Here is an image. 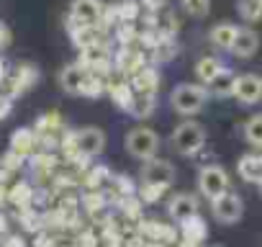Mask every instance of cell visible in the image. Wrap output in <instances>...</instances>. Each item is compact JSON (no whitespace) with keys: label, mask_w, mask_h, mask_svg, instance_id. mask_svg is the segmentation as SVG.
Instances as JSON below:
<instances>
[{"label":"cell","mask_w":262,"mask_h":247,"mask_svg":"<svg viewBox=\"0 0 262 247\" xmlns=\"http://www.w3.org/2000/svg\"><path fill=\"white\" fill-rule=\"evenodd\" d=\"M6 77H8V70H6V62H3V59H0V85H3V83H6Z\"/></svg>","instance_id":"cell-45"},{"label":"cell","mask_w":262,"mask_h":247,"mask_svg":"<svg viewBox=\"0 0 262 247\" xmlns=\"http://www.w3.org/2000/svg\"><path fill=\"white\" fill-rule=\"evenodd\" d=\"M75 150L80 157H98L105 150V132L98 127H82L75 132Z\"/></svg>","instance_id":"cell-7"},{"label":"cell","mask_w":262,"mask_h":247,"mask_svg":"<svg viewBox=\"0 0 262 247\" xmlns=\"http://www.w3.org/2000/svg\"><path fill=\"white\" fill-rule=\"evenodd\" d=\"M105 90H108V95L113 98V103L118 108L128 111L131 98H134V88H131L128 80H105Z\"/></svg>","instance_id":"cell-21"},{"label":"cell","mask_w":262,"mask_h":247,"mask_svg":"<svg viewBox=\"0 0 262 247\" xmlns=\"http://www.w3.org/2000/svg\"><path fill=\"white\" fill-rule=\"evenodd\" d=\"M259 193H262V186H259Z\"/></svg>","instance_id":"cell-48"},{"label":"cell","mask_w":262,"mask_h":247,"mask_svg":"<svg viewBox=\"0 0 262 247\" xmlns=\"http://www.w3.org/2000/svg\"><path fill=\"white\" fill-rule=\"evenodd\" d=\"M206 103H208V93L201 83H180L170 93V106L180 116H195L206 108Z\"/></svg>","instance_id":"cell-1"},{"label":"cell","mask_w":262,"mask_h":247,"mask_svg":"<svg viewBox=\"0 0 262 247\" xmlns=\"http://www.w3.org/2000/svg\"><path fill=\"white\" fill-rule=\"evenodd\" d=\"M229 186H231L229 173H226L221 165H203V168L198 170V191H201V196H206L208 201H213V198L224 196L226 191H231Z\"/></svg>","instance_id":"cell-4"},{"label":"cell","mask_w":262,"mask_h":247,"mask_svg":"<svg viewBox=\"0 0 262 247\" xmlns=\"http://www.w3.org/2000/svg\"><path fill=\"white\" fill-rule=\"evenodd\" d=\"M142 247H165V244H160V242H144Z\"/></svg>","instance_id":"cell-47"},{"label":"cell","mask_w":262,"mask_h":247,"mask_svg":"<svg viewBox=\"0 0 262 247\" xmlns=\"http://www.w3.org/2000/svg\"><path fill=\"white\" fill-rule=\"evenodd\" d=\"M211 214L221 224H236L242 219V214H244V201H242L239 193L226 191L224 196H219V198L211 201Z\"/></svg>","instance_id":"cell-6"},{"label":"cell","mask_w":262,"mask_h":247,"mask_svg":"<svg viewBox=\"0 0 262 247\" xmlns=\"http://www.w3.org/2000/svg\"><path fill=\"white\" fill-rule=\"evenodd\" d=\"M180 234H183L185 242H193V244L201 247V244L206 242V237H208V227H206V221L201 219V214H195V216L180 221Z\"/></svg>","instance_id":"cell-19"},{"label":"cell","mask_w":262,"mask_h":247,"mask_svg":"<svg viewBox=\"0 0 262 247\" xmlns=\"http://www.w3.org/2000/svg\"><path fill=\"white\" fill-rule=\"evenodd\" d=\"M24 165V160L18 157V155H13V152H8L3 160H0V183H6L18 168Z\"/></svg>","instance_id":"cell-32"},{"label":"cell","mask_w":262,"mask_h":247,"mask_svg":"<svg viewBox=\"0 0 262 247\" xmlns=\"http://www.w3.org/2000/svg\"><path fill=\"white\" fill-rule=\"evenodd\" d=\"M234 98H236L242 106H254V103H259V100H262V77L254 75V72L236 75Z\"/></svg>","instance_id":"cell-9"},{"label":"cell","mask_w":262,"mask_h":247,"mask_svg":"<svg viewBox=\"0 0 262 247\" xmlns=\"http://www.w3.org/2000/svg\"><path fill=\"white\" fill-rule=\"evenodd\" d=\"M160 147H162V139L149 127H137V129H131L126 134V152L131 157H137V160H144L147 162V160L157 157Z\"/></svg>","instance_id":"cell-3"},{"label":"cell","mask_w":262,"mask_h":247,"mask_svg":"<svg viewBox=\"0 0 262 247\" xmlns=\"http://www.w3.org/2000/svg\"><path fill=\"white\" fill-rule=\"evenodd\" d=\"M6 232H8V216L0 211V234H6Z\"/></svg>","instance_id":"cell-44"},{"label":"cell","mask_w":262,"mask_h":247,"mask_svg":"<svg viewBox=\"0 0 262 247\" xmlns=\"http://www.w3.org/2000/svg\"><path fill=\"white\" fill-rule=\"evenodd\" d=\"M198 214V198L193 193H175L170 201H167V216L172 221H185L190 216Z\"/></svg>","instance_id":"cell-13"},{"label":"cell","mask_w":262,"mask_h":247,"mask_svg":"<svg viewBox=\"0 0 262 247\" xmlns=\"http://www.w3.org/2000/svg\"><path fill=\"white\" fill-rule=\"evenodd\" d=\"M236 11H239V16H242L247 24L262 21V0H239Z\"/></svg>","instance_id":"cell-26"},{"label":"cell","mask_w":262,"mask_h":247,"mask_svg":"<svg viewBox=\"0 0 262 247\" xmlns=\"http://www.w3.org/2000/svg\"><path fill=\"white\" fill-rule=\"evenodd\" d=\"M67 18L77 26H100L103 6H100V0H72V8H70Z\"/></svg>","instance_id":"cell-8"},{"label":"cell","mask_w":262,"mask_h":247,"mask_svg":"<svg viewBox=\"0 0 262 247\" xmlns=\"http://www.w3.org/2000/svg\"><path fill=\"white\" fill-rule=\"evenodd\" d=\"M157 106V98L155 95H139L134 93V98H131V106H128V113L134 118H149L152 111Z\"/></svg>","instance_id":"cell-24"},{"label":"cell","mask_w":262,"mask_h":247,"mask_svg":"<svg viewBox=\"0 0 262 247\" xmlns=\"http://www.w3.org/2000/svg\"><path fill=\"white\" fill-rule=\"evenodd\" d=\"M180 3L190 18H206L211 11V0H180Z\"/></svg>","instance_id":"cell-30"},{"label":"cell","mask_w":262,"mask_h":247,"mask_svg":"<svg viewBox=\"0 0 262 247\" xmlns=\"http://www.w3.org/2000/svg\"><path fill=\"white\" fill-rule=\"evenodd\" d=\"M234 83H236V75L224 67V70H221L208 85H203V88H206L208 98H211V95H213V98H229V95H234Z\"/></svg>","instance_id":"cell-18"},{"label":"cell","mask_w":262,"mask_h":247,"mask_svg":"<svg viewBox=\"0 0 262 247\" xmlns=\"http://www.w3.org/2000/svg\"><path fill=\"white\" fill-rule=\"evenodd\" d=\"M170 145L178 155L183 157H193L206 147V129L201 127L198 121H183L172 129L170 134Z\"/></svg>","instance_id":"cell-2"},{"label":"cell","mask_w":262,"mask_h":247,"mask_svg":"<svg viewBox=\"0 0 262 247\" xmlns=\"http://www.w3.org/2000/svg\"><path fill=\"white\" fill-rule=\"evenodd\" d=\"M8 201L18 209H29L31 203V186L29 183H16L11 191H8Z\"/></svg>","instance_id":"cell-29"},{"label":"cell","mask_w":262,"mask_h":247,"mask_svg":"<svg viewBox=\"0 0 262 247\" xmlns=\"http://www.w3.org/2000/svg\"><path fill=\"white\" fill-rule=\"evenodd\" d=\"M90 211H95V209H100L103 206V198H100V193H90L88 196V203H85Z\"/></svg>","instance_id":"cell-40"},{"label":"cell","mask_w":262,"mask_h":247,"mask_svg":"<svg viewBox=\"0 0 262 247\" xmlns=\"http://www.w3.org/2000/svg\"><path fill=\"white\" fill-rule=\"evenodd\" d=\"M149 52H152V59H155V62H170V59H175V54H178V44H175L172 39H160Z\"/></svg>","instance_id":"cell-27"},{"label":"cell","mask_w":262,"mask_h":247,"mask_svg":"<svg viewBox=\"0 0 262 247\" xmlns=\"http://www.w3.org/2000/svg\"><path fill=\"white\" fill-rule=\"evenodd\" d=\"M144 67V54L134 47H123L116 57V70L123 75V77H134L139 70Z\"/></svg>","instance_id":"cell-16"},{"label":"cell","mask_w":262,"mask_h":247,"mask_svg":"<svg viewBox=\"0 0 262 247\" xmlns=\"http://www.w3.org/2000/svg\"><path fill=\"white\" fill-rule=\"evenodd\" d=\"M80 247H95V237H93V234L80 237Z\"/></svg>","instance_id":"cell-43"},{"label":"cell","mask_w":262,"mask_h":247,"mask_svg":"<svg viewBox=\"0 0 262 247\" xmlns=\"http://www.w3.org/2000/svg\"><path fill=\"white\" fill-rule=\"evenodd\" d=\"M39 80V72L34 65H18L16 75H13V88H11V95H18V93H26L34 83Z\"/></svg>","instance_id":"cell-22"},{"label":"cell","mask_w":262,"mask_h":247,"mask_svg":"<svg viewBox=\"0 0 262 247\" xmlns=\"http://www.w3.org/2000/svg\"><path fill=\"white\" fill-rule=\"evenodd\" d=\"M236 173L244 183H252V186H262V152H249V155H242L239 162H236Z\"/></svg>","instance_id":"cell-14"},{"label":"cell","mask_w":262,"mask_h":247,"mask_svg":"<svg viewBox=\"0 0 262 247\" xmlns=\"http://www.w3.org/2000/svg\"><path fill=\"white\" fill-rule=\"evenodd\" d=\"M88 80V70L80 62H70L59 70V85L70 95H82V85Z\"/></svg>","instance_id":"cell-12"},{"label":"cell","mask_w":262,"mask_h":247,"mask_svg":"<svg viewBox=\"0 0 262 247\" xmlns=\"http://www.w3.org/2000/svg\"><path fill=\"white\" fill-rule=\"evenodd\" d=\"M6 201H8V191H6V186H3V183H0V206H3Z\"/></svg>","instance_id":"cell-46"},{"label":"cell","mask_w":262,"mask_h":247,"mask_svg":"<svg viewBox=\"0 0 262 247\" xmlns=\"http://www.w3.org/2000/svg\"><path fill=\"white\" fill-rule=\"evenodd\" d=\"M221 70H224V65L219 57H201L195 62V77L201 80V85H208Z\"/></svg>","instance_id":"cell-23"},{"label":"cell","mask_w":262,"mask_h":247,"mask_svg":"<svg viewBox=\"0 0 262 247\" xmlns=\"http://www.w3.org/2000/svg\"><path fill=\"white\" fill-rule=\"evenodd\" d=\"M103 90H105V77H98V75L88 72V80L82 85V95L85 98H100Z\"/></svg>","instance_id":"cell-31"},{"label":"cell","mask_w":262,"mask_h":247,"mask_svg":"<svg viewBox=\"0 0 262 247\" xmlns=\"http://www.w3.org/2000/svg\"><path fill=\"white\" fill-rule=\"evenodd\" d=\"M116 186H118V191H123V196H134V193H137V186L131 183V178H128V175L116 178Z\"/></svg>","instance_id":"cell-36"},{"label":"cell","mask_w":262,"mask_h":247,"mask_svg":"<svg viewBox=\"0 0 262 247\" xmlns=\"http://www.w3.org/2000/svg\"><path fill=\"white\" fill-rule=\"evenodd\" d=\"M34 247H57V242L52 237H47V234H39L36 242H34Z\"/></svg>","instance_id":"cell-42"},{"label":"cell","mask_w":262,"mask_h":247,"mask_svg":"<svg viewBox=\"0 0 262 247\" xmlns=\"http://www.w3.org/2000/svg\"><path fill=\"white\" fill-rule=\"evenodd\" d=\"M142 237H147L149 242H160V244H170V242H178V232L160 221V219H142L139 221V229H137Z\"/></svg>","instance_id":"cell-11"},{"label":"cell","mask_w":262,"mask_h":247,"mask_svg":"<svg viewBox=\"0 0 262 247\" xmlns=\"http://www.w3.org/2000/svg\"><path fill=\"white\" fill-rule=\"evenodd\" d=\"M165 191L167 188H162V186H139V198H142V203H157L165 196Z\"/></svg>","instance_id":"cell-33"},{"label":"cell","mask_w":262,"mask_h":247,"mask_svg":"<svg viewBox=\"0 0 262 247\" xmlns=\"http://www.w3.org/2000/svg\"><path fill=\"white\" fill-rule=\"evenodd\" d=\"M11 108H13V98L11 95H0V121L11 113Z\"/></svg>","instance_id":"cell-38"},{"label":"cell","mask_w":262,"mask_h":247,"mask_svg":"<svg viewBox=\"0 0 262 247\" xmlns=\"http://www.w3.org/2000/svg\"><path fill=\"white\" fill-rule=\"evenodd\" d=\"M0 247H26V239L21 234H6V239L0 242Z\"/></svg>","instance_id":"cell-37"},{"label":"cell","mask_w":262,"mask_h":247,"mask_svg":"<svg viewBox=\"0 0 262 247\" xmlns=\"http://www.w3.org/2000/svg\"><path fill=\"white\" fill-rule=\"evenodd\" d=\"M142 186H162V188H170L175 183V165L162 160V157H152L142 165Z\"/></svg>","instance_id":"cell-5"},{"label":"cell","mask_w":262,"mask_h":247,"mask_svg":"<svg viewBox=\"0 0 262 247\" xmlns=\"http://www.w3.org/2000/svg\"><path fill=\"white\" fill-rule=\"evenodd\" d=\"M244 139L254 150H262V113L247 118V123H244Z\"/></svg>","instance_id":"cell-25"},{"label":"cell","mask_w":262,"mask_h":247,"mask_svg":"<svg viewBox=\"0 0 262 247\" xmlns=\"http://www.w3.org/2000/svg\"><path fill=\"white\" fill-rule=\"evenodd\" d=\"M105 175H108V170H105V168H100V165H98V168H93V170H90V173H88V175H85V186H88V188H93V191H95V188H98V186H100V183H103V178H105Z\"/></svg>","instance_id":"cell-35"},{"label":"cell","mask_w":262,"mask_h":247,"mask_svg":"<svg viewBox=\"0 0 262 247\" xmlns=\"http://www.w3.org/2000/svg\"><path fill=\"white\" fill-rule=\"evenodd\" d=\"M236 31H239V26H234V24H229V21H221V24H216V26L208 31V42H211L216 49L229 52V49H231V44H234Z\"/></svg>","instance_id":"cell-20"},{"label":"cell","mask_w":262,"mask_h":247,"mask_svg":"<svg viewBox=\"0 0 262 247\" xmlns=\"http://www.w3.org/2000/svg\"><path fill=\"white\" fill-rule=\"evenodd\" d=\"M21 221H24V227L26 229H31V232H36L39 227H41V216L36 214V211H31V209H21Z\"/></svg>","instance_id":"cell-34"},{"label":"cell","mask_w":262,"mask_h":247,"mask_svg":"<svg viewBox=\"0 0 262 247\" xmlns=\"http://www.w3.org/2000/svg\"><path fill=\"white\" fill-rule=\"evenodd\" d=\"M8 44H11V29H8L3 21H0V49L8 47Z\"/></svg>","instance_id":"cell-39"},{"label":"cell","mask_w":262,"mask_h":247,"mask_svg":"<svg viewBox=\"0 0 262 247\" xmlns=\"http://www.w3.org/2000/svg\"><path fill=\"white\" fill-rule=\"evenodd\" d=\"M165 3H167V0H142V6L147 8V11H160V8H165Z\"/></svg>","instance_id":"cell-41"},{"label":"cell","mask_w":262,"mask_h":247,"mask_svg":"<svg viewBox=\"0 0 262 247\" xmlns=\"http://www.w3.org/2000/svg\"><path fill=\"white\" fill-rule=\"evenodd\" d=\"M39 145V137L34 129H16L13 137H11V152L18 155L21 160H26Z\"/></svg>","instance_id":"cell-17"},{"label":"cell","mask_w":262,"mask_h":247,"mask_svg":"<svg viewBox=\"0 0 262 247\" xmlns=\"http://www.w3.org/2000/svg\"><path fill=\"white\" fill-rule=\"evenodd\" d=\"M128 83H131V88H134V93H139V95H155V98H157V90H160V72H157V67L144 65Z\"/></svg>","instance_id":"cell-15"},{"label":"cell","mask_w":262,"mask_h":247,"mask_svg":"<svg viewBox=\"0 0 262 247\" xmlns=\"http://www.w3.org/2000/svg\"><path fill=\"white\" fill-rule=\"evenodd\" d=\"M257 49H259V34L254 29H249V26H239V31H236L234 44H231L229 52L236 59H249V57L257 54Z\"/></svg>","instance_id":"cell-10"},{"label":"cell","mask_w":262,"mask_h":247,"mask_svg":"<svg viewBox=\"0 0 262 247\" xmlns=\"http://www.w3.org/2000/svg\"><path fill=\"white\" fill-rule=\"evenodd\" d=\"M142 3L137 0H123V3L116 6V13H118V24H134L139 16H142Z\"/></svg>","instance_id":"cell-28"}]
</instances>
